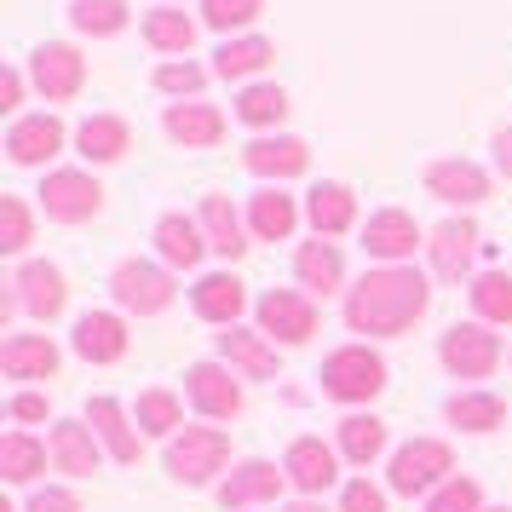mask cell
<instances>
[{
	"label": "cell",
	"instance_id": "obj_1",
	"mask_svg": "<svg viewBox=\"0 0 512 512\" xmlns=\"http://www.w3.org/2000/svg\"><path fill=\"white\" fill-rule=\"evenodd\" d=\"M426 305H432V288L415 265H380L346 294V328L369 340H392L415 317H426Z\"/></svg>",
	"mask_w": 512,
	"mask_h": 512
},
{
	"label": "cell",
	"instance_id": "obj_2",
	"mask_svg": "<svg viewBox=\"0 0 512 512\" xmlns=\"http://www.w3.org/2000/svg\"><path fill=\"white\" fill-rule=\"evenodd\" d=\"M323 392L334 403H369V397L386 392V357L369 346H340L328 351L323 363Z\"/></svg>",
	"mask_w": 512,
	"mask_h": 512
},
{
	"label": "cell",
	"instance_id": "obj_3",
	"mask_svg": "<svg viewBox=\"0 0 512 512\" xmlns=\"http://www.w3.org/2000/svg\"><path fill=\"white\" fill-rule=\"evenodd\" d=\"M225 461H231V438L213 426H185L179 438H167V472L190 489L213 484V472H225Z\"/></svg>",
	"mask_w": 512,
	"mask_h": 512
},
{
	"label": "cell",
	"instance_id": "obj_4",
	"mask_svg": "<svg viewBox=\"0 0 512 512\" xmlns=\"http://www.w3.org/2000/svg\"><path fill=\"white\" fill-rule=\"evenodd\" d=\"M110 294H116V305L121 311H133V317H162L179 288H173V271H167V265L121 259L116 271H110Z\"/></svg>",
	"mask_w": 512,
	"mask_h": 512
},
{
	"label": "cell",
	"instance_id": "obj_5",
	"mask_svg": "<svg viewBox=\"0 0 512 512\" xmlns=\"http://www.w3.org/2000/svg\"><path fill=\"white\" fill-rule=\"evenodd\" d=\"M455 472V449L443 438H415L392 455V489L397 495H426V489H443Z\"/></svg>",
	"mask_w": 512,
	"mask_h": 512
},
{
	"label": "cell",
	"instance_id": "obj_6",
	"mask_svg": "<svg viewBox=\"0 0 512 512\" xmlns=\"http://www.w3.org/2000/svg\"><path fill=\"white\" fill-rule=\"evenodd\" d=\"M41 208H47V219H58V225H81V219H93V213L104 208V190H98L93 173L58 167V173L41 179Z\"/></svg>",
	"mask_w": 512,
	"mask_h": 512
},
{
	"label": "cell",
	"instance_id": "obj_7",
	"mask_svg": "<svg viewBox=\"0 0 512 512\" xmlns=\"http://www.w3.org/2000/svg\"><path fill=\"white\" fill-rule=\"evenodd\" d=\"M259 334L265 340H282V346H305L311 334H317V305L311 294H294V288H271V294H259Z\"/></svg>",
	"mask_w": 512,
	"mask_h": 512
},
{
	"label": "cell",
	"instance_id": "obj_8",
	"mask_svg": "<svg viewBox=\"0 0 512 512\" xmlns=\"http://www.w3.org/2000/svg\"><path fill=\"white\" fill-rule=\"evenodd\" d=\"M29 81H35V93L52 98V104H64L87 87V58L70 47V41H47V47L29 52Z\"/></svg>",
	"mask_w": 512,
	"mask_h": 512
},
{
	"label": "cell",
	"instance_id": "obj_9",
	"mask_svg": "<svg viewBox=\"0 0 512 512\" xmlns=\"http://www.w3.org/2000/svg\"><path fill=\"white\" fill-rule=\"evenodd\" d=\"M443 369L461 374V380H484V374H495V363H501V340L489 334V323H455L449 334H443Z\"/></svg>",
	"mask_w": 512,
	"mask_h": 512
},
{
	"label": "cell",
	"instance_id": "obj_10",
	"mask_svg": "<svg viewBox=\"0 0 512 512\" xmlns=\"http://www.w3.org/2000/svg\"><path fill=\"white\" fill-rule=\"evenodd\" d=\"M185 392H190V403H196L208 420L242 415V386H236L231 363H190V369H185Z\"/></svg>",
	"mask_w": 512,
	"mask_h": 512
},
{
	"label": "cell",
	"instance_id": "obj_11",
	"mask_svg": "<svg viewBox=\"0 0 512 512\" xmlns=\"http://www.w3.org/2000/svg\"><path fill=\"white\" fill-rule=\"evenodd\" d=\"M64 150V121L58 116H18L6 127V156L18 167H47Z\"/></svg>",
	"mask_w": 512,
	"mask_h": 512
},
{
	"label": "cell",
	"instance_id": "obj_12",
	"mask_svg": "<svg viewBox=\"0 0 512 512\" xmlns=\"http://www.w3.org/2000/svg\"><path fill=\"white\" fill-rule=\"evenodd\" d=\"M426 190L438 202H455V208H478L489 196V173L478 162H466V156H443V162L426 167Z\"/></svg>",
	"mask_w": 512,
	"mask_h": 512
},
{
	"label": "cell",
	"instance_id": "obj_13",
	"mask_svg": "<svg viewBox=\"0 0 512 512\" xmlns=\"http://www.w3.org/2000/svg\"><path fill=\"white\" fill-rule=\"evenodd\" d=\"M282 472H288V484L300 489V495H323L340 478V455L323 438H294L288 455H282Z\"/></svg>",
	"mask_w": 512,
	"mask_h": 512
},
{
	"label": "cell",
	"instance_id": "obj_14",
	"mask_svg": "<svg viewBox=\"0 0 512 512\" xmlns=\"http://www.w3.org/2000/svg\"><path fill=\"white\" fill-rule=\"evenodd\" d=\"M363 248H369L374 259H386V265H403V259H415V248H420V225L403 208H380V213H369V225H363Z\"/></svg>",
	"mask_w": 512,
	"mask_h": 512
},
{
	"label": "cell",
	"instance_id": "obj_15",
	"mask_svg": "<svg viewBox=\"0 0 512 512\" xmlns=\"http://www.w3.org/2000/svg\"><path fill=\"white\" fill-rule=\"evenodd\" d=\"M12 288H18V305H24L29 317H58L64 311V300H70V288H64V271L58 265H47V259H29L24 271L12 277Z\"/></svg>",
	"mask_w": 512,
	"mask_h": 512
},
{
	"label": "cell",
	"instance_id": "obj_16",
	"mask_svg": "<svg viewBox=\"0 0 512 512\" xmlns=\"http://www.w3.org/2000/svg\"><path fill=\"white\" fill-rule=\"evenodd\" d=\"M426 248H432V271L443 282H461L472 271V254H478V225L472 219H443Z\"/></svg>",
	"mask_w": 512,
	"mask_h": 512
},
{
	"label": "cell",
	"instance_id": "obj_17",
	"mask_svg": "<svg viewBox=\"0 0 512 512\" xmlns=\"http://www.w3.org/2000/svg\"><path fill=\"white\" fill-rule=\"evenodd\" d=\"M282 484H288V472H277L271 461H242V466H231V478L219 484V507L225 512L259 507V501H271Z\"/></svg>",
	"mask_w": 512,
	"mask_h": 512
},
{
	"label": "cell",
	"instance_id": "obj_18",
	"mask_svg": "<svg viewBox=\"0 0 512 512\" xmlns=\"http://www.w3.org/2000/svg\"><path fill=\"white\" fill-rule=\"evenodd\" d=\"M156 248H162V265H173V271H196L202 254H208V231H202V219L162 213V219H156Z\"/></svg>",
	"mask_w": 512,
	"mask_h": 512
},
{
	"label": "cell",
	"instance_id": "obj_19",
	"mask_svg": "<svg viewBox=\"0 0 512 512\" xmlns=\"http://www.w3.org/2000/svg\"><path fill=\"white\" fill-rule=\"evenodd\" d=\"M70 340H75V357H87V363H121L127 357V323L116 311H87Z\"/></svg>",
	"mask_w": 512,
	"mask_h": 512
},
{
	"label": "cell",
	"instance_id": "obj_20",
	"mask_svg": "<svg viewBox=\"0 0 512 512\" xmlns=\"http://www.w3.org/2000/svg\"><path fill=\"white\" fill-rule=\"evenodd\" d=\"M87 426H93V438L110 449V461H121V466L139 461V432H133V420H127V409H121L116 397H93V403H87Z\"/></svg>",
	"mask_w": 512,
	"mask_h": 512
},
{
	"label": "cell",
	"instance_id": "obj_21",
	"mask_svg": "<svg viewBox=\"0 0 512 512\" xmlns=\"http://www.w3.org/2000/svg\"><path fill=\"white\" fill-rule=\"evenodd\" d=\"M167 139L185 144V150H202V144H219L225 139V116L213 110V104H202V98H190V104H167Z\"/></svg>",
	"mask_w": 512,
	"mask_h": 512
},
{
	"label": "cell",
	"instance_id": "obj_22",
	"mask_svg": "<svg viewBox=\"0 0 512 512\" xmlns=\"http://www.w3.org/2000/svg\"><path fill=\"white\" fill-rule=\"evenodd\" d=\"M242 162H248V173H259V179H294V173H305L311 150H305L300 139H288V133H265V139H254L242 150Z\"/></svg>",
	"mask_w": 512,
	"mask_h": 512
},
{
	"label": "cell",
	"instance_id": "obj_23",
	"mask_svg": "<svg viewBox=\"0 0 512 512\" xmlns=\"http://www.w3.org/2000/svg\"><path fill=\"white\" fill-rule=\"evenodd\" d=\"M196 317H208V323H219V328H231L242 311H248V282L242 277H231V271H213V277H202L196 282Z\"/></svg>",
	"mask_w": 512,
	"mask_h": 512
},
{
	"label": "cell",
	"instance_id": "obj_24",
	"mask_svg": "<svg viewBox=\"0 0 512 512\" xmlns=\"http://www.w3.org/2000/svg\"><path fill=\"white\" fill-rule=\"evenodd\" d=\"M219 357H225L236 374H248V380H271V374H277V346H271L265 334H254V328L231 323L219 334Z\"/></svg>",
	"mask_w": 512,
	"mask_h": 512
},
{
	"label": "cell",
	"instance_id": "obj_25",
	"mask_svg": "<svg viewBox=\"0 0 512 512\" xmlns=\"http://www.w3.org/2000/svg\"><path fill=\"white\" fill-rule=\"evenodd\" d=\"M305 219H311L317 236H340L357 225V196L340 179H323V185H311V196H305Z\"/></svg>",
	"mask_w": 512,
	"mask_h": 512
},
{
	"label": "cell",
	"instance_id": "obj_26",
	"mask_svg": "<svg viewBox=\"0 0 512 512\" xmlns=\"http://www.w3.org/2000/svg\"><path fill=\"white\" fill-rule=\"evenodd\" d=\"M294 225H300V208H294L288 190H277V185L254 190V202H248V231H254L259 242H288Z\"/></svg>",
	"mask_w": 512,
	"mask_h": 512
},
{
	"label": "cell",
	"instance_id": "obj_27",
	"mask_svg": "<svg viewBox=\"0 0 512 512\" xmlns=\"http://www.w3.org/2000/svg\"><path fill=\"white\" fill-rule=\"evenodd\" d=\"M0 369L12 380H47V374H58V346L47 334H12L0 346Z\"/></svg>",
	"mask_w": 512,
	"mask_h": 512
},
{
	"label": "cell",
	"instance_id": "obj_28",
	"mask_svg": "<svg viewBox=\"0 0 512 512\" xmlns=\"http://www.w3.org/2000/svg\"><path fill=\"white\" fill-rule=\"evenodd\" d=\"M75 150H81L87 162H121V156L133 150V127L121 116H87L75 127Z\"/></svg>",
	"mask_w": 512,
	"mask_h": 512
},
{
	"label": "cell",
	"instance_id": "obj_29",
	"mask_svg": "<svg viewBox=\"0 0 512 512\" xmlns=\"http://www.w3.org/2000/svg\"><path fill=\"white\" fill-rule=\"evenodd\" d=\"M52 466H58V472H70V478H93V472H98V438H93V426L58 420V426H52Z\"/></svg>",
	"mask_w": 512,
	"mask_h": 512
},
{
	"label": "cell",
	"instance_id": "obj_30",
	"mask_svg": "<svg viewBox=\"0 0 512 512\" xmlns=\"http://www.w3.org/2000/svg\"><path fill=\"white\" fill-rule=\"evenodd\" d=\"M294 277H300V288H311V294H334L340 282H346V259H340V248L334 242H300V254H294Z\"/></svg>",
	"mask_w": 512,
	"mask_h": 512
},
{
	"label": "cell",
	"instance_id": "obj_31",
	"mask_svg": "<svg viewBox=\"0 0 512 512\" xmlns=\"http://www.w3.org/2000/svg\"><path fill=\"white\" fill-rule=\"evenodd\" d=\"M202 231H208V248L225 259H242L248 254V236H242V213L231 208V196H202Z\"/></svg>",
	"mask_w": 512,
	"mask_h": 512
},
{
	"label": "cell",
	"instance_id": "obj_32",
	"mask_svg": "<svg viewBox=\"0 0 512 512\" xmlns=\"http://www.w3.org/2000/svg\"><path fill=\"white\" fill-rule=\"evenodd\" d=\"M271 58H277V47H271L265 35H231L225 47L213 52V75H225V81H248V75H259Z\"/></svg>",
	"mask_w": 512,
	"mask_h": 512
},
{
	"label": "cell",
	"instance_id": "obj_33",
	"mask_svg": "<svg viewBox=\"0 0 512 512\" xmlns=\"http://www.w3.org/2000/svg\"><path fill=\"white\" fill-rule=\"evenodd\" d=\"M47 449L52 443H35L29 432H6L0 438V478L6 484H35L47 472Z\"/></svg>",
	"mask_w": 512,
	"mask_h": 512
},
{
	"label": "cell",
	"instance_id": "obj_34",
	"mask_svg": "<svg viewBox=\"0 0 512 512\" xmlns=\"http://www.w3.org/2000/svg\"><path fill=\"white\" fill-rule=\"evenodd\" d=\"M443 415H449V426H461V432H495L507 420V403L495 392H455Z\"/></svg>",
	"mask_w": 512,
	"mask_h": 512
},
{
	"label": "cell",
	"instance_id": "obj_35",
	"mask_svg": "<svg viewBox=\"0 0 512 512\" xmlns=\"http://www.w3.org/2000/svg\"><path fill=\"white\" fill-rule=\"evenodd\" d=\"M466 294H472L478 323H512V271H478Z\"/></svg>",
	"mask_w": 512,
	"mask_h": 512
},
{
	"label": "cell",
	"instance_id": "obj_36",
	"mask_svg": "<svg viewBox=\"0 0 512 512\" xmlns=\"http://www.w3.org/2000/svg\"><path fill=\"white\" fill-rule=\"evenodd\" d=\"M144 41H150L156 52H190L196 18H185L179 6H156V12H144Z\"/></svg>",
	"mask_w": 512,
	"mask_h": 512
},
{
	"label": "cell",
	"instance_id": "obj_37",
	"mask_svg": "<svg viewBox=\"0 0 512 512\" xmlns=\"http://www.w3.org/2000/svg\"><path fill=\"white\" fill-rule=\"evenodd\" d=\"M282 116H288V93H282L277 81H254V87L236 93V121H248V127H277Z\"/></svg>",
	"mask_w": 512,
	"mask_h": 512
},
{
	"label": "cell",
	"instance_id": "obj_38",
	"mask_svg": "<svg viewBox=\"0 0 512 512\" xmlns=\"http://www.w3.org/2000/svg\"><path fill=\"white\" fill-rule=\"evenodd\" d=\"M380 449H386V420H374V415H346L340 420V455H346L351 466H369Z\"/></svg>",
	"mask_w": 512,
	"mask_h": 512
},
{
	"label": "cell",
	"instance_id": "obj_39",
	"mask_svg": "<svg viewBox=\"0 0 512 512\" xmlns=\"http://www.w3.org/2000/svg\"><path fill=\"white\" fill-rule=\"evenodd\" d=\"M127 0H75L70 6V24L81 29V35H93V41H104V35H121L127 29Z\"/></svg>",
	"mask_w": 512,
	"mask_h": 512
},
{
	"label": "cell",
	"instance_id": "obj_40",
	"mask_svg": "<svg viewBox=\"0 0 512 512\" xmlns=\"http://www.w3.org/2000/svg\"><path fill=\"white\" fill-rule=\"evenodd\" d=\"M133 420H139V432H150V438H179L185 409H179V397L173 392H144L139 409H133Z\"/></svg>",
	"mask_w": 512,
	"mask_h": 512
},
{
	"label": "cell",
	"instance_id": "obj_41",
	"mask_svg": "<svg viewBox=\"0 0 512 512\" xmlns=\"http://www.w3.org/2000/svg\"><path fill=\"white\" fill-rule=\"evenodd\" d=\"M265 12V0H202V24L231 35V29H248Z\"/></svg>",
	"mask_w": 512,
	"mask_h": 512
},
{
	"label": "cell",
	"instance_id": "obj_42",
	"mask_svg": "<svg viewBox=\"0 0 512 512\" xmlns=\"http://www.w3.org/2000/svg\"><path fill=\"white\" fill-rule=\"evenodd\" d=\"M0 248H6V254H24V248H29V208H24V196H0Z\"/></svg>",
	"mask_w": 512,
	"mask_h": 512
},
{
	"label": "cell",
	"instance_id": "obj_43",
	"mask_svg": "<svg viewBox=\"0 0 512 512\" xmlns=\"http://www.w3.org/2000/svg\"><path fill=\"white\" fill-rule=\"evenodd\" d=\"M484 507V489L472 484V478H449L443 489H432V501L426 512H478Z\"/></svg>",
	"mask_w": 512,
	"mask_h": 512
},
{
	"label": "cell",
	"instance_id": "obj_44",
	"mask_svg": "<svg viewBox=\"0 0 512 512\" xmlns=\"http://www.w3.org/2000/svg\"><path fill=\"white\" fill-rule=\"evenodd\" d=\"M202 81H208V70H202V64H156V87H162V93H173V98H196L202 93Z\"/></svg>",
	"mask_w": 512,
	"mask_h": 512
},
{
	"label": "cell",
	"instance_id": "obj_45",
	"mask_svg": "<svg viewBox=\"0 0 512 512\" xmlns=\"http://www.w3.org/2000/svg\"><path fill=\"white\" fill-rule=\"evenodd\" d=\"M340 512H386V495H380L369 478H357V484H346V495H340Z\"/></svg>",
	"mask_w": 512,
	"mask_h": 512
},
{
	"label": "cell",
	"instance_id": "obj_46",
	"mask_svg": "<svg viewBox=\"0 0 512 512\" xmlns=\"http://www.w3.org/2000/svg\"><path fill=\"white\" fill-rule=\"evenodd\" d=\"M29 512H81V501H75V489H35Z\"/></svg>",
	"mask_w": 512,
	"mask_h": 512
},
{
	"label": "cell",
	"instance_id": "obj_47",
	"mask_svg": "<svg viewBox=\"0 0 512 512\" xmlns=\"http://www.w3.org/2000/svg\"><path fill=\"white\" fill-rule=\"evenodd\" d=\"M12 420H47V397L41 392H18L12 397Z\"/></svg>",
	"mask_w": 512,
	"mask_h": 512
},
{
	"label": "cell",
	"instance_id": "obj_48",
	"mask_svg": "<svg viewBox=\"0 0 512 512\" xmlns=\"http://www.w3.org/2000/svg\"><path fill=\"white\" fill-rule=\"evenodd\" d=\"M24 104V70H6L0 75V110H18Z\"/></svg>",
	"mask_w": 512,
	"mask_h": 512
},
{
	"label": "cell",
	"instance_id": "obj_49",
	"mask_svg": "<svg viewBox=\"0 0 512 512\" xmlns=\"http://www.w3.org/2000/svg\"><path fill=\"white\" fill-rule=\"evenodd\" d=\"M495 167L512 179V127H501V133H495Z\"/></svg>",
	"mask_w": 512,
	"mask_h": 512
},
{
	"label": "cell",
	"instance_id": "obj_50",
	"mask_svg": "<svg viewBox=\"0 0 512 512\" xmlns=\"http://www.w3.org/2000/svg\"><path fill=\"white\" fill-rule=\"evenodd\" d=\"M288 512H323V507H317V501L305 495V501H288Z\"/></svg>",
	"mask_w": 512,
	"mask_h": 512
},
{
	"label": "cell",
	"instance_id": "obj_51",
	"mask_svg": "<svg viewBox=\"0 0 512 512\" xmlns=\"http://www.w3.org/2000/svg\"><path fill=\"white\" fill-rule=\"evenodd\" d=\"M495 512H507V507H495Z\"/></svg>",
	"mask_w": 512,
	"mask_h": 512
}]
</instances>
